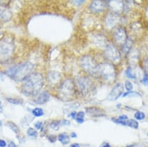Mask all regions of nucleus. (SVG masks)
<instances>
[{
    "label": "nucleus",
    "instance_id": "obj_30",
    "mask_svg": "<svg viewBox=\"0 0 148 147\" xmlns=\"http://www.w3.org/2000/svg\"><path fill=\"white\" fill-rule=\"evenodd\" d=\"M146 118V115L143 112H141V111H137L135 113H134V118L136 120H138V121H142L143 120L144 118Z\"/></svg>",
    "mask_w": 148,
    "mask_h": 147
},
{
    "label": "nucleus",
    "instance_id": "obj_3",
    "mask_svg": "<svg viewBox=\"0 0 148 147\" xmlns=\"http://www.w3.org/2000/svg\"><path fill=\"white\" fill-rule=\"evenodd\" d=\"M15 52V42L13 37L8 35L0 40V64L10 61Z\"/></svg>",
    "mask_w": 148,
    "mask_h": 147
},
{
    "label": "nucleus",
    "instance_id": "obj_27",
    "mask_svg": "<svg viewBox=\"0 0 148 147\" xmlns=\"http://www.w3.org/2000/svg\"><path fill=\"white\" fill-rule=\"evenodd\" d=\"M27 134L30 137L36 138L38 136V132H37L36 129H34V128H28L27 130Z\"/></svg>",
    "mask_w": 148,
    "mask_h": 147
},
{
    "label": "nucleus",
    "instance_id": "obj_32",
    "mask_svg": "<svg viewBox=\"0 0 148 147\" xmlns=\"http://www.w3.org/2000/svg\"><path fill=\"white\" fill-rule=\"evenodd\" d=\"M125 88H126V89L128 92L131 91L133 89V85H132V83L130 82L129 81H126L125 82Z\"/></svg>",
    "mask_w": 148,
    "mask_h": 147
},
{
    "label": "nucleus",
    "instance_id": "obj_43",
    "mask_svg": "<svg viewBox=\"0 0 148 147\" xmlns=\"http://www.w3.org/2000/svg\"><path fill=\"white\" fill-rule=\"evenodd\" d=\"M69 136H70V138H77V133L72 132Z\"/></svg>",
    "mask_w": 148,
    "mask_h": 147
},
{
    "label": "nucleus",
    "instance_id": "obj_5",
    "mask_svg": "<svg viewBox=\"0 0 148 147\" xmlns=\"http://www.w3.org/2000/svg\"><path fill=\"white\" fill-rule=\"evenodd\" d=\"M80 64L82 68L85 72L89 73L91 76L97 77L98 76V67L99 64L97 63L95 59L91 55H83L80 59Z\"/></svg>",
    "mask_w": 148,
    "mask_h": 147
},
{
    "label": "nucleus",
    "instance_id": "obj_44",
    "mask_svg": "<svg viewBox=\"0 0 148 147\" xmlns=\"http://www.w3.org/2000/svg\"><path fill=\"white\" fill-rule=\"evenodd\" d=\"M100 147H112L110 146V144L108 143V142H104V143H102Z\"/></svg>",
    "mask_w": 148,
    "mask_h": 147
},
{
    "label": "nucleus",
    "instance_id": "obj_21",
    "mask_svg": "<svg viewBox=\"0 0 148 147\" xmlns=\"http://www.w3.org/2000/svg\"><path fill=\"white\" fill-rule=\"evenodd\" d=\"M6 125L8 126L9 129H11V131H13V132L15 133L16 135L18 134V133H20V130H19V128L18 127V125H15L14 122H12V121H8Z\"/></svg>",
    "mask_w": 148,
    "mask_h": 147
},
{
    "label": "nucleus",
    "instance_id": "obj_34",
    "mask_svg": "<svg viewBox=\"0 0 148 147\" xmlns=\"http://www.w3.org/2000/svg\"><path fill=\"white\" fill-rule=\"evenodd\" d=\"M119 121H124V122H127V121L129 120V118L126 116V115H121V116H119V118H117Z\"/></svg>",
    "mask_w": 148,
    "mask_h": 147
},
{
    "label": "nucleus",
    "instance_id": "obj_12",
    "mask_svg": "<svg viewBox=\"0 0 148 147\" xmlns=\"http://www.w3.org/2000/svg\"><path fill=\"white\" fill-rule=\"evenodd\" d=\"M108 7V1H102V0H96L92 1L89 5V10L92 13H101L104 11Z\"/></svg>",
    "mask_w": 148,
    "mask_h": 147
},
{
    "label": "nucleus",
    "instance_id": "obj_1",
    "mask_svg": "<svg viewBox=\"0 0 148 147\" xmlns=\"http://www.w3.org/2000/svg\"><path fill=\"white\" fill-rule=\"evenodd\" d=\"M45 84L43 75L40 72L31 74L25 81L23 82L22 92L26 96H36L38 95Z\"/></svg>",
    "mask_w": 148,
    "mask_h": 147
},
{
    "label": "nucleus",
    "instance_id": "obj_39",
    "mask_svg": "<svg viewBox=\"0 0 148 147\" xmlns=\"http://www.w3.org/2000/svg\"><path fill=\"white\" fill-rule=\"evenodd\" d=\"M8 142L3 139H0V147H7Z\"/></svg>",
    "mask_w": 148,
    "mask_h": 147
},
{
    "label": "nucleus",
    "instance_id": "obj_9",
    "mask_svg": "<svg viewBox=\"0 0 148 147\" xmlns=\"http://www.w3.org/2000/svg\"><path fill=\"white\" fill-rule=\"evenodd\" d=\"M120 20H121V18H120L119 14L110 11L107 13V15L105 17V26L106 27H107L108 29L114 28L120 23Z\"/></svg>",
    "mask_w": 148,
    "mask_h": 147
},
{
    "label": "nucleus",
    "instance_id": "obj_24",
    "mask_svg": "<svg viewBox=\"0 0 148 147\" xmlns=\"http://www.w3.org/2000/svg\"><path fill=\"white\" fill-rule=\"evenodd\" d=\"M136 50H134L132 51V53H130V62L132 63V64H137L138 60V53H136Z\"/></svg>",
    "mask_w": 148,
    "mask_h": 147
},
{
    "label": "nucleus",
    "instance_id": "obj_50",
    "mask_svg": "<svg viewBox=\"0 0 148 147\" xmlns=\"http://www.w3.org/2000/svg\"><path fill=\"white\" fill-rule=\"evenodd\" d=\"M2 36V31H1V30H0V37Z\"/></svg>",
    "mask_w": 148,
    "mask_h": 147
},
{
    "label": "nucleus",
    "instance_id": "obj_16",
    "mask_svg": "<svg viewBox=\"0 0 148 147\" xmlns=\"http://www.w3.org/2000/svg\"><path fill=\"white\" fill-rule=\"evenodd\" d=\"M49 99H50V94L47 90H45V91L40 92L38 95L36 96L33 101L38 105H44V104L47 103Z\"/></svg>",
    "mask_w": 148,
    "mask_h": 147
},
{
    "label": "nucleus",
    "instance_id": "obj_10",
    "mask_svg": "<svg viewBox=\"0 0 148 147\" xmlns=\"http://www.w3.org/2000/svg\"><path fill=\"white\" fill-rule=\"evenodd\" d=\"M114 40L119 46H122L125 44V42L127 40V36H126V29L122 27H118L114 31L113 34Z\"/></svg>",
    "mask_w": 148,
    "mask_h": 147
},
{
    "label": "nucleus",
    "instance_id": "obj_29",
    "mask_svg": "<svg viewBox=\"0 0 148 147\" xmlns=\"http://www.w3.org/2000/svg\"><path fill=\"white\" fill-rule=\"evenodd\" d=\"M125 73H126V77L128 78H130V79H134V80L137 79V77L135 76V74L134 73L133 71H132V68H131L130 67H128V68H127V69L126 70Z\"/></svg>",
    "mask_w": 148,
    "mask_h": 147
},
{
    "label": "nucleus",
    "instance_id": "obj_13",
    "mask_svg": "<svg viewBox=\"0 0 148 147\" xmlns=\"http://www.w3.org/2000/svg\"><path fill=\"white\" fill-rule=\"evenodd\" d=\"M61 74L56 71H51L47 74V81L50 85L54 86L58 83H61Z\"/></svg>",
    "mask_w": 148,
    "mask_h": 147
},
{
    "label": "nucleus",
    "instance_id": "obj_42",
    "mask_svg": "<svg viewBox=\"0 0 148 147\" xmlns=\"http://www.w3.org/2000/svg\"><path fill=\"white\" fill-rule=\"evenodd\" d=\"M77 113L76 111H73V112H72V113H69V116H70L73 119H76V118H77Z\"/></svg>",
    "mask_w": 148,
    "mask_h": 147
},
{
    "label": "nucleus",
    "instance_id": "obj_15",
    "mask_svg": "<svg viewBox=\"0 0 148 147\" xmlns=\"http://www.w3.org/2000/svg\"><path fill=\"white\" fill-rule=\"evenodd\" d=\"M108 7L112 10V12L119 14L124 10L125 4L122 1H108Z\"/></svg>",
    "mask_w": 148,
    "mask_h": 147
},
{
    "label": "nucleus",
    "instance_id": "obj_38",
    "mask_svg": "<svg viewBox=\"0 0 148 147\" xmlns=\"http://www.w3.org/2000/svg\"><path fill=\"white\" fill-rule=\"evenodd\" d=\"M60 124H61V125H70V121L69 120H66V119H64V120L60 121Z\"/></svg>",
    "mask_w": 148,
    "mask_h": 147
},
{
    "label": "nucleus",
    "instance_id": "obj_45",
    "mask_svg": "<svg viewBox=\"0 0 148 147\" xmlns=\"http://www.w3.org/2000/svg\"><path fill=\"white\" fill-rule=\"evenodd\" d=\"M69 147H82L81 146V145L79 143H77V142H75V143H72L70 145V146Z\"/></svg>",
    "mask_w": 148,
    "mask_h": 147
},
{
    "label": "nucleus",
    "instance_id": "obj_8",
    "mask_svg": "<svg viewBox=\"0 0 148 147\" xmlns=\"http://www.w3.org/2000/svg\"><path fill=\"white\" fill-rule=\"evenodd\" d=\"M104 55L106 59L110 61L113 64H118L121 60V54L119 49L115 47L114 44H108L106 45L104 50Z\"/></svg>",
    "mask_w": 148,
    "mask_h": 147
},
{
    "label": "nucleus",
    "instance_id": "obj_28",
    "mask_svg": "<svg viewBox=\"0 0 148 147\" xmlns=\"http://www.w3.org/2000/svg\"><path fill=\"white\" fill-rule=\"evenodd\" d=\"M127 126H129L132 129H138V123L134 119H129L127 121Z\"/></svg>",
    "mask_w": 148,
    "mask_h": 147
},
{
    "label": "nucleus",
    "instance_id": "obj_52",
    "mask_svg": "<svg viewBox=\"0 0 148 147\" xmlns=\"http://www.w3.org/2000/svg\"><path fill=\"white\" fill-rule=\"evenodd\" d=\"M147 137H148V133H147Z\"/></svg>",
    "mask_w": 148,
    "mask_h": 147
},
{
    "label": "nucleus",
    "instance_id": "obj_18",
    "mask_svg": "<svg viewBox=\"0 0 148 147\" xmlns=\"http://www.w3.org/2000/svg\"><path fill=\"white\" fill-rule=\"evenodd\" d=\"M132 46H133V40H131V38H127L125 44L122 47V53L124 55H128L132 49Z\"/></svg>",
    "mask_w": 148,
    "mask_h": 147
},
{
    "label": "nucleus",
    "instance_id": "obj_17",
    "mask_svg": "<svg viewBox=\"0 0 148 147\" xmlns=\"http://www.w3.org/2000/svg\"><path fill=\"white\" fill-rule=\"evenodd\" d=\"M12 17L11 11L7 8H4L3 6L0 5V20L2 22H8Z\"/></svg>",
    "mask_w": 148,
    "mask_h": 147
},
{
    "label": "nucleus",
    "instance_id": "obj_49",
    "mask_svg": "<svg viewBox=\"0 0 148 147\" xmlns=\"http://www.w3.org/2000/svg\"><path fill=\"white\" fill-rule=\"evenodd\" d=\"M2 125H3V124H2V121H0V127H1V126H2Z\"/></svg>",
    "mask_w": 148,
    "mask_h": 147
},
{
    "label": "nucleus",
    "instance_id": "obj_11",
    "mask_svg": "<svg viewBox=\"0 0 148 147\" xmlns=\"http://www.w3.org/2000/svg\"><path fill=\"white\" fill-rule=\"evenodd\" d=\"M123 91H124V86H123V85H122V83H117L114 86V88H112L110 94L108 95V101H117L120 96H122L123 95V93H124Z\"/></svg>",
    "mask_w": 148,
    "mask_h": 147
},
{
    "label": "nucleus",
    "instance_id": "obj_46",
    "mask_svg": "<svg viewBox=\"0 0 148 147\" xmlns=\"http://www.w3.org/2000/svg\"><path fill=\"white\" fill-rule=\"evenodd\" d=\"M73 3L75 4H82L83 3H85V1H74Z\"/></svg>",
    "mask_w": 148,
    "mask_h": 147
},
{
    "label": "nucleus",
    "instance_id": "obj_19",
    "mask_svg": "<svg viewBox=\"0 0 148 147\" xmlns=\"http://www.w3.org/2000/svg\"><path fill=\"white\" fill-rule=\"evenodd\" d=\"M57 141H59L63 146H66L70 142V136L66 133H61L57 136Z\"/></svg>",
    "mask_w": 148,
    "mask_h": 147
},
{
    "label": "nucleus",
    "instance_id": "obj_31",
    "mask_svg": "<svg viewBox=\"0 0 148 147\" xmlns=\"http://www.w3.org/2000/svg\"><path fill=\"white\" fill-rule=\"evenodd\" d=\"M47 140L50 143H55L57 141V136H55L53 134H50L47 136Z\"/></svg>",
    "mask_w": 148,
    "mask_h": 147
},
{
    "label": "nucleus",
    "instance_id": "obj_33",
    "mask_svg": "<svg viewBox=\"0 0 148 147\" xmlns=\"http://www.w3.org/2000/svg\"><path fill=\"white\" fill-rule=\"evenodd\" d=\"M43 125H44V122L41 121H39L34 124V127H35V129H36V130H38V129H41Z\"/></svg>",
    "mask_w": 148,
    "mask_h": 147
},
{
    "label": "nucleus",
    "instance_id": "obj_20",
    "mask_svg": "<svg viewBox=\"0 0 148 147\" xmlns=\"http://www.w3.org/2000/svg\"><path fill=\"white\" fill-rule=\"evenodd\" d=\"M79 106H80V104L78 102H74V103L65 105L63 108V111L64 112V113H70L72 112L75 111V109H77Z\"/></svg>",
    "mask_w": 148,
    "mask_h": 147
},
{
    "label": "nucleus",
    "instance_id": "obj_47",
    "mask_svg": "<svg viewBox=\"0 0 148 147\" xmlns=\"http://www.w3.org/2000/svg\"><path fill=\"white\" fill-rule=\"evenodd\" d=\"M135 146L134 144H133V145H128V146H122V147H134Z\"/></svg>",
    "mask_w": 148,
    "mask_h": 147
},
{
    "label": "nucleus",
    "instance_id": "obj_2",
    "mask_svg": "<svg viewBox=\"0 0 148 147\" xmlns=\"http://www.w3.org/2000/svg\"><path fill=\"white\" fill-rule=\"evenodd\" d=\"M33 69L34 65L31 62L20 63L9 68L5 71L4 74L15 81L23 82L31 74H32Z\"/></svg>",
    "mask_w": 148,
    "mask_h": 147
},
{
    "label": "nucleus",
    "instance_id": "obj_25",
    "mask_svg": "<svg viewBox=\"0 0 148 147\" xmlns=\"http://www.w3.org/2000/svg\"><path fill=\"white\" fill-rule=\"evenodd\" d=\"M75 120L78 124H82L85 121V112H83V111L78 112L77 114V118Z\"/></svg>",
    "mask_w": 148,
    "mask_h": 147
},
{
    "label": "nucleus",
    "instance_id": "obj_14",
    "mask_svg": "<svg viewBox=\"0 0 148 147\" xmlns=\"http://www.w3.org/2000/svg\"><path fill=\"white\" fill-rule=\"evenodd\" d=\"M86 113L90 115L92 118H102V117H106V113H105V111L96 106L92 107H88L85 109Z\"/></svg>",
    "mask_w": 148,
    "mask_h": 147
},
{
    "label": "nucleus",
    "instance_id": "obj_36",
    "mask_svg": "<svg viewBox=\"0 0 148 147\" xmlns=\"http://www.w3.org/2000/svg\"><path fill=\"white\" fill-rule=\"evenodd\" d=\"M129 95H136V96H140L138 92H131V91H130V92H124L123 93V95L122 96H127Z\"/></svg>",
    "mask_w": 148,
    "mask_h": 147
},
{
    "label": "nucleus",
    "instance_id": "obj_40",
    "mask_svg": "<svg viewBox=\"0 0 148 147\" xmlns=\"http://www.w3.org/2000/svg\"><path fill=\"white\" fill-rule=\"evenodd\" d=\"M144 69L148 72V56L146 58L144 61Z\"/></svg>",
    "mask_w": 148,
    "mask_h": 147
},
{
    "label": "nucleus",
    "instance_id": "obj_37",
    "mask_svg": "<svg viewBox=\"0 0 148 147\" xmlns=\"http://www.w3.org/2000/svg\"><path fill=\"white\" fill-rule=\"evenodd\" d=\"M16 137H17V139L19 141V142H21V143H22V142H25V137H24V136L21 135L20 133L17 134Z\"/></svg>",
    "mask_w": 148,
    "mask_h": 147
},
{
    "label": "nucleus",
    "instance_id": "obj_48",
    "mask_svg": "<svg viewBox=\"0 0 148 147\" xmlns=\"http://www.w3.org/2000/svg\"><path fill=\"white\" fill-rule=\"evenodd\" d=\"M2 111H3V109H2V102H1V100H0V113H2Z\"/></svg>",
    "mask_w": 148,
    "mask_h": 147
},
{
    "label": "nucleus",
    "instance_id": "obj_23",
    "mask_svg": "<svg viewBox=\"0 0 148 147\" xmlns=\"http://www.w3.org/2000/svg\"><path fill=\"white\" fill-rule=\"evenodd\" d=\"M60 126H61L60 121H58V120L52 121V122H50V124H49V127H50L52 130H54V131H57V130H59Z\"/></svg>",
    "mask_w": 148,
    "mask_h": 147
},
{
    "label": "nucleus",
    "instance_id": "obj_7",
    "mask_svg": "<svg viewBox=\"0 0 148 147\" xmlns=\"http://www.w3.org/2000/svg\"><path fill=\"white\" fill-rule=\"evenodd\" d=\"M76 86L79 92L83 96H87L92 92L93 89V84L92 81L87 77H81L76 80Z\"/></svg>",
    "mask_w": 148,
    "mask_h": 147
},
{
    "label": "nucleus",
    "instance_id": "obj_4",
    "mask_svg": "<svg viewBox=\"0 0 148 147\" xmlns=\"http://www.w3.org/2000/svg\"><path fill=\"white\" fill-rule=\"evenodd\" d=\"M58 96L64 101H72L75 97V84L71 79H66L60 84Z\"/></svg>",
    "mask_w": 148,
    "mask_h": 147
},
{
    "label": "nucleus",
    "instance_id": "obj_51",
    "mask_svg": "<svg viewBox=\"0 0 148 147\" xmlns=\"http://www.w3.org/2000/svg\"><path fill=\"white\" fill-rule=\"evenodd\" d=\"M2 75H3V73H1V72H0V77H2Z\"/></svg>",
    "mask_w": 148,
    "mask_h": 147
},
{
    "label": "nucleus",
    "instance_id": "obj_6",
    "mask_svg": "<svg viewBox=\"0 0 148 147\" xmlns=\"http://www.w3.org/2000/svg\"><path fill=\"white\" fill-rule=\"evenodd\" d=\"M98 76L103 81L112 82L116 78V69L110 63H102L98 67Z\"/></svg>",
    "mask_w": 148,
    "mask_h": 147
},
{
    "label": "nucleus",
    "instance_id": "obj_26",
    "mask_svg": "<svg viewBox=\"0 0 148 147\" xmlns=\"http://www.w3.org/2000/svg\"><path fill=\"white\" fill-rule=\"evenodd\" d=\"M7 101L9 103L15 105H19L23 103V100L19 99V98H7Z\"/></svg>",
    "mask_w": 148,
    "mask_h": 147
},
{
    "label": "nucleus",
    "instance_id": "obj_35",
    "mask_svg": "<svg viewBox=\"0 0 148 147\" xmlns=\"http://www.w3.org/2000/svg\"><path fill=\"white\" fill-rule=\"evenodd\" d=\"M141 81L144 85H148V74H144V76H143V77Z\"/></svg>",
    "mask_w": 148,
    "mask_h": 147
},
{
    "label": "nucleus",
    "instance_id": "obj_41",
    "mask_svg": "<svg viewBox=\"0 0 148 147\" xmlns=\"http://www.w3.org/2000/svg\"><path fill=\"white\" fill-rule=\"evenodd\" d=\"M8 147H18L17 146V145H16L14 142H12V141H11V142H8Z\"/></svg>",
    "mask_w": 148,
    "mask_h": 147
},
{
    "label": "nucleus",
    "instance_id": "obj_22",
    "mask_svg": "<svg viewBox=\"0 0 148 147\" xmlns=\"http://www.w3.org/2000/svg\"><path fill=\"white\" fill-rule=\"evenodd\" d=\"M32 113L34 117H36V118H40V117H42V116H44V110L41 109V108H34L32 110Z\"/></svg>",
    "mask_w": 148,
    "mask_h": 147
}]
</instances>
